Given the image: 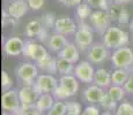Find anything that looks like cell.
Segmentation results:
<instances>
[{
	"label": "cell",
	"instance_id": "6da1fadb",
	"mask_svg": "<svg viewBox=\"0 0 133 115\" xmlns=\"http://www.w3.org/2000/svg\"><path fill=\"white\" fill-rule=\"evenodd\" d=\"M79 90V80L73 75H61L58 80V86L52 92V96L56 100H65L73 97Z\"/></svg>",
	"mask_w": 133,
	"mask_h": 115
},
{
	"label": "cell",
	"instance_id": "7a4b0ae2",
	"mask_svg": "<svg viewBox=\"0 0 133 115\" xmlns=\"http://www.w3.org/2000/svg\"><path fill=\"white\" fill-rule=\"evenodd\" d=\"M102 43L109 48L110 51H115L123 46H127L130 43V36L125 30L121 29L117 25H111L103 35H102Z\"/></svg>",
	"mask_w": 133,
	"mask_h": 115
},
{
	"label": "cell",
	"instance_id": "3957f363",
	"mask_svg": "<svg viewBox=\"0 0 133 115\" xmlns=\"http://www.w3.org/2000/svg\"><path fill=\"white\" fill-rule=\"evenodd\" d=\"M94 32L95 30L90 25V23L86 21H79L78 30L74 34V43L79 47V50L86 52L94 44Z\"/></svg>",
	"mask_w": 133,
	"mask_h": 115
},
{
	"label": "cell",
	"instance_id": "277c9868",
	"mask_svg": "<svg viewBox=\"0 0 133 115\" xmlns=\"http://www.w3.org/2000/svg\"><path fill=\"white\" fill-rule=\"evenodd\" d=\"M38 67L32 61H24L21 62L15 69L17 80L21 82L23 85H34L35 81L38 77Z\"/></svg>",
	"mask_w": 133,
	"mask_h": 115
},
{
	"label": "cell",
	"instance_id": "5b68a950",
	"mask_svg": "<svg viewBox=\"0 0 133 115\" xmlns=\"http://www.w3.org/2000/svg\"><path fill=\"white\" fill-rule=\"evenodd\" d=\"M110 60H111L114 68L131 70V68L133 67V50L129 46H123L121 48H117L112 51Z\"/></svg>",
	"mask_w": 133,
	"mask_h": 115
},
{
	"label": "cell",
	"instance_id": "8992f818",
	"mask_svg": "<svg viewBox=\"0 0 133 115\" xmlns=\"http://www.w3.org/2000/svg\"><path fill=\"white\" fill-rule=\"evenodd\" d=\"M88 20H89L90 25L93 27V29L95 30V32H97V34L101 36L111 27V22H112V19L110 16L109 12L104 11V9L93 11L90 17Z\"/></svg>",
	"mask_w": 133,
	"mask_h": 115
},
{
	"label": "cell",
	"instance_id": "52a82bcc",
	"mask_svg": "<svg viewBox=\"0 0 133 115\" xmlns=\"http://www.w3.org/2000/svg\"><path fill=\"white\" fill-rule=\"evenodd\" d=\"M22 55L28 61H32V62L36 63L38 61L45 59L50 54H49L48 47H45L44 45L39 44L37 42H32V40H27Z\"/></svg>",
	"mask_w": 133,
	"mask_h": 115
},
{
	"label": "cell",
	"instance_id": "ba28073f",
	"mask_svg": "<svg viewBox=\"0 0 133 115\" xmlns=\"http://www.w3.org/2000/svg\"><path fill=\"white\" fill-rule=\"evenodd\" d=\"M87 60L90 61L93 65H101L111 57L110 50L103 43H94L86 51Z\"/></svg>",
	"mask_w": 133,
	"mask_h": 115
},
{
	"label": "cell",
	"instance_id": "9c48e42d",
	"mask_svg": "<svg viewBox=\"0 0 133 115\" xmlns=\"http://www.w3.org/2000/svg\"><path fill=\"white\" fill-rule=\"evenodd\" d=\"M95 70L93 63L88 60L79 61L75 65L73 75L78 78L81 83L90 84L94 82V76H95Z\"/></svg>",
	"mask_w": 133,
	"mask_h": 115
},
{
	"label": "cell",
	"instance_id": "30bf717a",
	"mask_svg": "<svg viewBox=\"0 0 133 115\" xmlns=\"http://www.w3.org/2000/svg\"><path fill=\"white\" fill-rule=\"evenodd\" d=\"M1 107L5 112L15 114L21 108V100L19 97V90L9 89L5 91L1 97Z\"/></svg>",
	"mask_w": 133,
	"mask_h": 115
},
{
	"label": "cell",
	"instance_id": "8fae6325",
	"mask_svg": "<svg viewBox=\"0 0 133 115\" xmlns=\"http://www.w3.org/2000/svg\"><path fill=\"white\" fill-rule=\"evenodd\" d=\"M24 34L27 37L30 38H37L41 42H46L49 35L48 30L44 28L41 19H32L25 24Z\"/></svg>",
	"mask_w": 133,
	"mask_h": 115
},
{
	"label": "cell",
	"instance_id": "7c38bea8",
	"mask_svg": "<svg viewBox=\"0 0 133 115\" xmlns=\"http://www.w3.org/2000/svg\"><path fill=\"white\" fill-rule=\"evenodd\" d=\"M34 86L39 92V94L52 93L58 86V80L55 77V75L51 74H39L35 81Z\"/></svg>",
	"mask_w": 133,
	"mask_h": 115
},
{
	"label": "cell",
	"instance_id": "4fadbf2b",
	"mask_svg": "<svg viewBox=\"0 0 133 115\" xmlns=\"http://www.w3.org/2000/svg\"><path fill=\"white\" fill-rule=\"evenodd\" d=\"M25 42L22 38L13 36L8 37L4 42V52L9 57H19V55L23 54Z\"/></svg>",
	"mask_w": 133,
	"mask_h": 115
},
{
	"label": "cell",
	"instance_id": "5bb4252c",
	"mask_svg": "<svg viewBox=\"0 0 133 115\" xmlns=\"http://www.w3.org/2000/svg\"><path fill=\"white\" fill-rule=\"evenodd\" d=\"M53 30L57 34H61L64 36H70V35H74L76 32L78 24L71 17L60 16V17H57V20H56Z\"/></svg>",
	"mask_w": 133,
	"mask_h": 115
},
{
	"label": "cell",
	"instance_id": "9a60e30c",
	"mask_svg": "<svg viewBox=\"0 0 133 115\" xmlns=\"http://www.w3.org/2000/svg\"><path fill=\"white\" fill-rule=\"evenodd\" d=\"M39 96V92L34 85H22L19 89V97L22 106H34Z\"/></svg>",
	"mask_w": 133,
	"mask_h": 115
},
{
	"label": "cell",
	"instance_id": "2e32d148",
	"mask_svg": "<svg viewBox=\"0 0 133 115\" xmlns=\"http://www.w3.org/2000/svg\"><path fill=\"white\" fill-rule=\"evenodd\" d=\"M28 9H29V5L27 1H24V0H13L7 5L6 12L13 19L20 20L22 16L27 14Z\"/></svg>",
	"mask_w": 133,
	"mask_h": 115
},
{
	"label": "cell",
	"instance_id": "e0dca14e",
	"mask_svg": "<svg viewBox=\"0 0 133 115\" xmlns=\"http://www.w3.org/2000/svg\"><path fill=\"white\" fill-rule=\"evenodd\" d=\"M46 47L48 50H50L51 52L55 53H59L66 45L68 44V39L66 36L61 35V34H57V32H53L49 36L46 42Z\"/></svg>",
	"mask_w": 133,
	"mask_h": 115
},
{
	"label": "cell",
	"instance_id": "ac0fdd59",
	"mask_svg": "<svg viewBox=\"0 0 133 115\" xmlns=\"http://www.w3.org/2000/svg\"><path fill=\"white\" fill-rule=\"evenodd\" d=\"M57 54L58 58L66 59V60L71 61L73 63H78L79 60H80V50H79V47L74 42H68V44Z\"/></svg>",
	"mask_w": 133,
	"mask_h": 115
},
{
	"label": "cell",
	"instance_id": "d6986e66",
	"mask_svg": "<svg viewBox=\"0 0 133 115\" xmlns=\"http://www.w3.org/2000/svg\"><path fill=\"white\" fill-rule=\"evenodd\" d=\"M104 94V89L99 88L96 84H91L83 90V98L90 104H99Z\"/></svg>",
	"mask_w": 133,
	"mask_h": 115
},
{
	"label": "cell",
	"instance_id": "ffe728a7",
	"mask_svg": "<svg viewBox=\"0 0 133 115\" xmlns=\"http://www.w3.org/2000/svg\"><path fill=\"white\" fill-rule=\"evenodd\" d=\"M94 84L98 85L102 89L110 88L112 85L111 82V71H109L105 68H97L95 70V76H94Z\"/></svg>",
	"mask_w": 133,
	"mask_h": 115
},
{
	"label": "cell",
	"instance_id": "44dd1931",
	"mask_svg": "<svg viewBox=\"0 0 133 115\" xmlns=\"http://www.w3.org/2000/svg\"><path fill=\"white\" fill-rule=\"evenodd\" d=\"M37 67L39 70H42L44 74H51L55 75L58 73L57 69V58H53L51 55H48L45 59L36 62Z\"/></svg>",
	"mask_w": 133,
	"mask_h": 115
},
{
	"label": "cell",
	"instance_id": "7402d4cb",
	"mask_svg": "<svg viewBox=\"0 0 133 115\" xmlns=\"http://www.w3.org/2000/svg\"><path fill=\"white\" fill-rule=\"evenodd\" d=\"M131 75V70L129 69H122V68H115L111 71V82L112 85L124 86L126 81L129 80Z\"/></svg>",
	"mask_w": 133,
	"mask_h": 115
},
{
	"label": "cell",
	"instance_id": "603a6c76",
	"mask_svg": "<svg viewBox=\"0 0 133 115\" xmlns=\"http://www.w3.org/2000/svg\"><path fill=\"white\" fill-rule=\"evenodd\" d=\"M56 99L53 98L52 93H42L38 98V100L35 104V107L38 109L39 112H45V111H50L51 107L53 106V104L56 103Z\"/></svg>",
	"mask_w": 133,
	"mask_h": 115
},
{
	"label": "cell",
	"instance_id": "cb8c5ba5",
	"mask_svg": "<svg viewBox=\"0 0 133 115\" xmlns=\"http://www.w3.org/2000/svg\"><path fill=\"white\" fill-rule=\"evenodd\" d=\"M75 63L63 58H57V69L60 75H72L74 73Z\"/></svg>",
	"mask_w": 133,
	"mask_h": 115
},
{
	"label": "cell",
	"instance_id": "d4e9b609",
	"mask_svg": "<svg viewBox=\"0 0 133 115\" xmlns=\"http://www.w3.org/2000/svg\"><path fill=\"white\" fill-rule=\"evenodd\" d=\"M91 13H93V8L86 1L75 7V16L78 17L79 21H86L87 19L90 17Z\"/></svg>",
	"mask_w": 133,
	"mask_h": 115
},
{
	"label": "cell",
	"instance_id": "484cf974",
	"mask_svg": "<svg viewBox=\"0 0 133 115\" xmlns=\"http://www.w3.org/2000/svg\"><path fill=\"white\" fill-rule=\"evenodd\" d=\"M107 93L111 97V99L115 103H121L123 99H124L125 94H126V91H125V89L123 88V86L111 85L110 88H108Z\"/></svg>",
	"mask_w": 133,
	"mask_h": 115
},
{
	"label": "cell",
	"instance_id": "4316f807",
	"mask_svg": "<svg viewBox=\"0 0 133 115\" xmlns=\"http://www.w3.org/2000/svg\"><path fill=\"white\" fill-rule=\"evenodd\" d=\"M67 114V106L66 103H63L60 100H57L50 111H48V115H66Z\"/></svg>",
	"mask_w": 133,
	"mask_h": 115
},
{
	"label": "cell",
	"instance_id": "83f0119b",
	"mask_svg": "<svg viewBox=\"0 0 133 115\" xmlns=\"http://www.w3.org/2000/svg\"><path fill=\"white\" fill-rule=\"evenodd\" d=\"M116 115H133V105L129 101H123L117 106Z\"/></svg>",
	"mask_w": 133,
	"mask_h": 115
},
{
	"label": "cell",
	"instance_id": "f1b7e54d",
	"mask_svg": "<svg viewBox=\"0 0 133 115\" xmlns=\"http://www.w3.org/2000/svg\"><path fill=\"white\" fill-rule=\"evenodd\" d=\"M131 19L132 17H131V15H130V12L127 11L126 8H124V6H123L116 17V22L118 23L119 25H125V24H129Z\"/></svg>",
	"mask_w": 133,
	"mask_h": 115
},
{
	"label": "cell",
	"instance_id": "f546056e",
	"mask_svg": "<svg viewBox=\"0 0 133 115\" xmlns=\"http://www.w3.org/2000/svg\"><path fill=\"white\" fill-rule=\"evenodd\" d=\"M98 105L102 107V108L105 109V111H114L115 108H117V103H115V101L112 100L111 97H110L107 92H105V94L103 96L102 100L99 101Z\"/></svg>",
	"mask_w": 133,
	"mask_h": 115
},
{
	"label": "cell",
	"instance_id": "4dcf8cb0",
	"mask_svg": "<svg viewBox=\"0 0 133 115\" xmlns=\"http://www.w3.org/2000/svg\"><path fill=\"white\" fill-rule=\"evenodd\" d=\"M87 4L94 9H104L108 11L110 6V0H85Z\"/></svg>",
	"mask_w": 133,
	"mask_h": 115
},
{
	"label": "cell",
	"instance_id": "1f68e13d",
	"mask_svg": "<svg viewBox=\"0 0 133 115\" xmlns=\"http://www.w3.org/2000/svg\"><path fill=\"white\" fill-rule=\"evenodd\" d=\"M57 17L52 14V13H45L41 16V21H42L43 25H44L45 29H50V28H55V23Z\"/></svg>",
	"mask_w": 133,
	"mask_h": 115
},
{
	"label": "cell",
	"instance_id": "d6a6232c",
	"mask_svg": "<svg viewBox=\"0 0 133 115\" xmlns=\"http://www.w3.org/2000/svg\"><path fill=\"white\" fill-rule=\"evenodd\" d=\"M1 88L4 90V92L12 88V78L6 70L1 71Z\"/></svg>",
	"mask_w": 133,
	"mask_h": 115
},
{
	"label": "cell",
	"instance_id": "836d02e7",
	"mask_svg": "<svg viewBox=\"0 0 133 115\" xmlns=\"http://www.w3.org/2000/svg\"><path fill=\"white\" fill-rule=\"evenodd\" d=\"M66 106H67V113H73L78 115H81L82 113V107L76 101H67Z\"/></svg>",
	"mask_w": 133,
	"mask_h": 115
},
{
	"label": "cell",
	"instance_id": "e575fe53",
	"mask_svg": "<svg viewBox=\"0 0 133 115\" xmlns=\"http://www.w3.org/2000/svg\"><path fill=\"white\" fill-rule=\"evenodd\" d=\"M81 115H101V112H99V108L94 105H90V106H87L85 109L82 111Z\"/></svg>",
	"mask_w": 133,
	"mask_h": 115
},
{
	"label": "cell",
	"instance_id": "d590c367",
	"mask_svg": "<svg viewBox=\"0 0 133 115\" xmlns=\"http://www.w3.org/2000/svg\"><path fill=\"white\" fill-rule=\"evenodd\" d=\"M29 8L32 11H38L44 6V0H27Z\"/></svg>",
	"mask_w": 133,
	"mask_h": 115
},
{
	"label": "cell",
	"instance_id": "8d00e7d4",
	"mask_svg": "<svg viewBox=\"0 0 133 115\" xmlns=\"http://www.w3.org/2000/svg\"><path fill=\"white\" fill-rule=\"evenodd\" d=\"M83 1L85 0H58V2L65 7H76Z\"/></svg>",
	"mask_w": 133,
	"mask_h": 115
},
{
	"label": "cell",
	"instance_id": "74e56055",
	"mask_svg": "<svg viewBox=\"0 0 133 115\" xmlns=\"http://www.w3.org/2000/svg\"><path fill=\"white\" fill-rule=\"evenodd\" d=\"M21 107L24 109V115H42V112H39L38 109L35 107V105L34 106H22L21 105Z\"/></svg>",
	"mask_w": 133,
	"mask_h": 115
},
{
	"label": "cell",
	"instance_id": "f35d334b",
	"mask_svg": "<svg viewBox=\"0 0 133 115\" xmlns=\"http://www.w3.org/2000/svg\"><path fill=\"white\" fill-rule=\"evenodd\" d=\"M123 88L125 89L126 93L133 94V74H132V73H131V75H130L129 80L126 81V83L124 84V86H123Z\"/></svg>",
	"mask_w": 133,
	"mask_h": 115
},
{
	"label": "cell",
	"instance_id": "ab89813d",
	"mask_svg": "<svg viewBox=\"0 0 133 115\" xmlns=\"http://www.w3.org/2000/svg\"><path fill=\"white\" fill-rule=\"evenodd\" d=\"M110 2H111V4H117V5L124 6V5H126V4L133 2V0H110Z\"/></svg>",
	"mask_w": 133,
	"mask_h": 115
},
{
	"label": "cell",
	"instance_id": "60d3db41",
	"mask_svg": "<svg viewBox=\"0 0 133 115\" xmlns=\"http://www.w3.org/2000/svg\"><path fill=\"white\" fill-rule=\"evenodd\" d=\"M129 29H130V31L133 34V17L131 19V21H130V23H129Z\"/></svg>",
	"mask_w": 133,
	"mask_h": 115
},
{
	"label": "cell",
	"instance_id": "b9f144b4",
	"mask_svg": "<svg viewBox=\"0 0 133 115\" xmlns=\"http://www.w3.org/2000/svg\"><path fill=\"white\" fill-rule=\"evenodd\" d=\"M101 115H112V114H111V111H104L103 113H101Z\"/></svg>",
	"mask_w": 133,
	"mask_h": 115
},
{
	"label": "cell",
	"instance_id": "7bdbcfd3",
	"mask_svg": "<svg viewBox=\"0 0 133 115\" xmlns=\"http://www.w3.org/2000/svg\"><path fill=\"white\" fill-rule=\"evenodd\" d=\"M2 115H15V114L9 113V112H4V113H2Z\"/></svg>",
	"mask_w": 133,
	"mask_h": 115
},
{
	"label": "cell",
	"instance_id": "ee69618b",
	"mask_svg": "<svg viewBox=\"0 0 133 115\" xmlns=\"http://www.w3.org/2000/svg\"><path fill=\"white\" fill-rule=\"evenodd\" d=\"M66 115H78V114H73V113H67Z\"/></svg>",
	"mask_w": 133,
	"mask_h": 115
},
{
	"label": "cell",
	"instance_id": "f6af8a7d",
	"mask_svg": "<svg viewBox=\"0 0 133 115\" xmlns=\"http://www.w3.org/2000/svg\"><path fill=\"white\" fill-rule=\"evenodd\" d=\"M131 73H132V74H133V67H132V68H131Z\"/></svg>",
	"mask_w": 133,
	"mask_h": 115
}]
</instances>
